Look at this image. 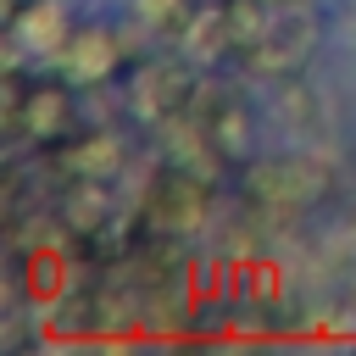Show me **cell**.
<instances>
[{
	"instance_id": "30bf717a",
	"label": "cell",
	"mask_w": 356,
	"mask_h": 356,
	"mask_svg": "<svg viewBox=\"0 0 356 356\" xmlns=\"http://www.w3.org/2000/svg\"><path fill=\"white\" fill-rule=\"evenodd\" d=\"M200 61H211V56H222V50H234V33H228V17H222V6H200L195 17H189V28L178 33Z\"/></svg>"
},
{
	"instance_id": "7c38bea8",
	"label": "cell",
	"mask_w": 356,
	"mask_h": 356,
	"mask_svg": "<svg viewBox=\"0 0 356 356\" xmlns=\"http://www.w3.org/2000/svg\"><path fill=\"white\" fill-rule=\"evenodd\" d=\"M278 106H284V117H289L295 128H312V122H317V95H312L295 72L278 83Z\"/></svg>"
},
{
	"instance_id": "ba28073f",
	"label": "cell",
	"mask_w": 356,
	"mask_h": 356,
	"mask_svg": "<svg viewBox=\"0 0 356 356\" xmlns=\"http://www.w3.org/2000/svg\"><path fill=\"white\" fill-rule=\"evenodd\" d=\"M67 117H72V100H67V89H28L22 95V111H17V128H11V139H22V134H33V139H50V134H61L67 128Z\"/></svg>"
},
{
	"instance_id": "5b68a950",
	"label": "cell",
	"mask_w": 356,
	"mask_h": 356,
	"mask_svg": "<svg viewBox=\"0 0 356 356\" xmlns=\"http://www.w3.org/2000/svg\"><path fill=\"white\" fill-rule=\"evenodd\" d=\"M117 56H122V44H117V33H106V28H78V33H67V44L56 50V61H61V72H67L72 83H100V78L117 67Z\"/></svg>"
},
{
	"instance_id": "4fadbf2b",
	"label": "cell",
	"mask_w": 356,
	"mask_h": 356,
	"mask_svg": "<svg viewBox=\"0 0 356 356\" xmlns=\"http://www.w3.org/2000/svg\"><path fill=\"white\" fill-rule=\"evenodd\" d=\"M56 284H61V261L44 256V250H33V261H28V289H33V295H56Z\"/></svg>"
},
{
	"instance_id": "7a4b0ae2",
	"label": "cell",
	"mask_w": 356,
	"mask_h": 356,
	"mask_svg": "<svg viewBox=\"0 0 356 356\" xmlns=\"http://www.w3.org/2000/svg\"><path fill=\"white\" fill-rule=\"evenodd\" d=\"M312 44H317V17L289 0V6H278V11L267 17V33H261L245 56H250V67H261V72H273V78H289V72L306 67Z\"/></svg>"
},
{
	"instance_id": "6da1fadb",
	"label": "cell",
	"mask_w": 356,
	"mask_h": 356,
	"mask_svg": "<svg viewBox=\"0 0 356 356\" xmlns=\"http://www.w3.org/2000/svg\"><path fill=\"white\" fill-rule=\"evenodd\" d=\"M250 200L273 217H295L306 206H317L328 195V167L317 156H278V161H256L250 167Z\"/></svg>"
},
{
	"instance_id": "8fae6325",
	"label": "cell",
	"mask_w": 356,
	"mask_h": 356,
	"mask_svg": "<svg viewBox=\"0 0 356 356\" xmlns=\"http://www.w3.org/2000/svg\"><path fill=\"white\" fill-rule=\"evenodd\" d=\"M222 17H228V33H234V50H250L261 33H267V0H222Z\"/></svg>"
},
{
	"instance_id": "3957f363",
	"label": "cell",
	"mask_w": 356,
	"mask_h": 356,
	"mask_svg": "<svg viewBox=\"0 0 356 356\" xmlns=\"http://www.w3.org/2000/svg\"><path fill=\"white\" fill-rule=\"evenodd\" d=\"M145 222H156L161 234H195L206 222V178L172 167L150 184L145 195Z\"/></svg>"
},
{
	"instance_id": "52a82bcc",
	"label": "cell",
	"mask_w": 356,
	"mask_h": 356,
	"mask_svg": "<svg viewBox=\"0 0 356 356\" xmlns=\"http://www.w3.org/2000/svg\"><path fill=\"white\" fill-rule=\"evenodd\" d=\"M56 161H61L67 178H100V184H106V178L122 172V145H117L111 134H83V139L67 145Z\"/></svg>"
},
{
	"instance_id": "277c9868",
	"label": "cell",
	"mask_w": 356,
	"mask_h": 356,
	"mask_svg": "<svg viewBox=\"0 0 356 356\" xmlns=\"http://www.w3.org/2000/svg\"><path fill=\"white\" fill-rule=\"evenodd\" d=\"M134 111L145 117V122H172V117H184V111H195V78H189V67H178V61H150V67H139V78H134Z\"/></svg>"
},
{
	"instance_id": "9c48e42d",
	"label": "cell",
	"mask_w": 356,
	"mask_h": 356,
	"mask_svg": "<svg viewBox=\"0 0 356 356\" xmlns=\"http://www.w3.org/2000/svg\"><path fill=\"white\" fill-rule=\"evenodd\" d=\"M6 33H11L17 44H28V50H61L72 28H67V17H61L56 0H28V11H22Z\"/></svg>"
},
{
	"instance_id": "8992f818",
	"label": "cell",
	"mask_w": 356,
	"mask_h": 356,
	"mask_svg": "<svg viewBox=\"0 0 356 356\" xmlns=\"http://www.w3.org/2000/svg\"><path fill=\"white\" fill-rule=\"evenodd\" d=\"M195 111H200V122H206V134H211V145H217L222 161H245V156H250V111H245L234 95H222V100H195Z\"/></svg>"
}]
</instances>
